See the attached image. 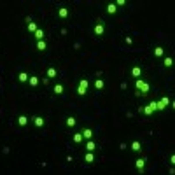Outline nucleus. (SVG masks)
Returning <instances> with one entry per match:
<instances>
[{"label": "nucleus", "mask_w": 175, "mask_h": 175, "mask_svg": "<svg viewBox=\"0 0 175 175\" xmlns=\"http://www.w3.org/2000/svg\"><path fill=\"white\" fill-rule=\"evenodd\" d=\"M135 86H137V90H138V95L142 93V95H147L149 91H151V86L144 81V79H137L135 81Z\"/></svg>", "instance_id": "obj_1"}, {"label": "nucleus", "mask_w": 175, "mask_h": 175, "mask_svg": "<svg viewBox=\"0 0 175 175\" xmlns=\"http://www.w3.org/2000/svg\"><path fill=\"white\" fill-rule=\"evenodd\" d=\"M88 88H90L88 79H81V81H79V86H77V95H79V96H84V95L88 93Z\"/></svg>", "instance_id": "obj_2"}, {"label": "nucleus", "mask_w": 175, "mask_h": 175, "mask_svg": "<svg viewBox=\"0 0 175 175\" xmlns=\"http://www.w3.org/2000/svg\"><path fill=\"white\" fill-rule=\"evenodd\" d=\"M168 103H170L168 96H163L161 100H158V102H156V107H158V111H165V109L168 107Z\"/></svg>", "instance_id": "obj_3"}, {"label": "nucleus", "mask_w": 175, "mask_h": 175, "mask_svg": "<svg viewBox=\"0 0 175 175\" xmlns=\"http://www.w3.org/2000/svg\"><path fill=\"white\" fill-rule=\"evenodd\" d=\"M93 32H95V35H98V37H102V35L105 33V25L102 23V21H98V23L95 25V28H93Z\"/></svg>", "instance_id": "obj_4"}, {"label": "nucleus", "mask_w": 175, "mask_h": 175, "mask_svg": "<svg viewBox=\"0 0 175 175\" xmlns=\"http://www.w3.org/2000/svg\"><path fill=\"white\" fill-rule=\"evenodd\" d=\"M32 121H33V124H35L37 128H42L44 124H46V119L40 117V116H33V117H32Z\"/></svg>", "instance_id": "obj_5"}, {"label": "nucleus", "mask_w": 175, "mask_h": 175, "mask_svg": "<svg viewBox=\"0 0 175 175\" xmlns=\"http://www.w3.org/2000/svg\"><path fill=\"white\" fill-rule=\"evenodd\" d=\"M81 135H82V138H86V140H91V138H93V130H91V128H84V130L81 131Z\"/></svg>", "instance_id": "obj_6"}, {"label": "nucleus", "mask_w": 175, "mask_h": 175, "mask_svg": "<svg viewBox=\"0 0 175 175\" xmlns=\"http://www.w3.org/2000/svg\"><path fill=\"white\" fill-rule=\"evenodd\" d=\"M69 14H70L69 7H60V9H58V16H60L61 19H67V18H69Z\"/></svg>", "instance_id": "obj_7"}, {"label": "nucleus", "mask_w": 175, "mask_h": 175, "mask_svg": "<svg viewBox=\"0 0 175 175\" xmlns=\"http://www.w3.org/2000/svg\"><path fill=\"white\" fill-rule=\"evenodd\" d=\"M56 75H58L56 67H49V69H47V72H46V79H54Z\"/></svg>", "instance_id": "obj_8"}, {"label": "nucleus", "mask_w": 175, "mask_h": 175, "mask_svg": "<svg viewBox=\"0 0 175 175\" xmlns=\"http://www.w3.org/2000/svg\"><path fill=\"white\" fill-rule=\"evenodd\" d=\"M144 166H145V159H144V158H138V159L135 161V168L142 173V172H144Z\"/></svg>", "instance_id": "obj_9"}, {"label": "nucleus", "mask_w": 175, "mask_h": 175, "mask_svg": "<svg viewBox=\"0 0 175 175\" xmlns=\"http://www.w3.org/2000/svg\"><path fill=\"white\" fill-rule=\"evenodd\" d=\"M84 147H86V151H88V152H93V151H96V144H95L93 140H88Z\"/></svg>", "instance_id": "obj_10"}, {"label": "nucleus", "mask_w": 175, "mask_h": 175, "mask_svg": "<svg viewBox=\"0 0 175 175\" xmlns=\"http://www.w3.org/2000/svg\"><path fill=\"white\" fill-rule=\"evenodd\" d=\"M131 75L137 77V79H140V75H142V69L138 67V65H135V67L131 69Z\"/></svg>", "instance_id": "obj_11"}, {"label": "nucleus", "mask_w": 175, "mask_h": 175, "mask_svg": "<svg viewBox=\"0 0 175 175\" xmlns=\"http://www.w3.org/2000/svg\"><path fill=\"white\" fill-rule=\"evenodd\" d=\"M75 123H77V119H75L74 116H69L67 119H65V124H67L69 128H74V126H75Z\"/></svg>", "instance_id": "obj_12"}, {"label": "nucleus", "mask_w": 175, "mask_h": 175, "mask_svg": "<svg viewBox=\"0 0 175 175\" xmlns=\"http://www.w3.org/2000/svg\"><path fill=\"white\" fill-rule=\"evenodd\" d=\"M53 91H54L56 95H63V93H65V88H63V84H60V82H58V84H54Z\"/></svg>", "instance_id": "obj_13"}, {"label": "nucleus", "mask_w": 175, "mask_h": 175, "mask_svg": "<svg viewBox=\"0 0 175 175\" xmlns=\"http://www.w3.org/2000/svg\"><path fill=\"white\" fill-rule=\"evenodd\" d=\"M28 84H30L32 88H37V86H39V77H37V75H30V77H28Z\"/></svg>", "instance_id": "obj_14"}, {"label": "nucleus", "mask_w": 175, "mask_h": 175, "mask_svg": "<svg viewBox=\"0 0 175 175\" xmlns=\"http://www.w3.org/2000/svg\"><path fill=\"white\" fill-rule=\"evenodd\" d=\"M131 151L140 152V151H142V144H140L138 140H133V142H131Z\"/></svg>", "instance_id": "obj_15"}, {"label": "nucleus", "mask_w": 175, "mask_h": 175, "mask_svg": "<svg viewBox=\"0 0 175 175\" xmlns=\"http://www.w3.org/2000/svg\"><path fill=\"white\" fill-rule=\"evenodd\" d=\"M84 161L86 163H95V154H93V152H86V154H84Z\"/></svg>", "instance_id": "obj_16"}, {"label": "nucleus", "mask_w": 175, "mask_h": 175, "mask_svg": "<svg viewBox=\"0 0 175 175\" xmlns=\"http://www.w3.org/2000/svg\"><path fill=\"white\" fill-rule=\"evenodd\" d=\"M18 124H19V126H26V124H28V117H26L25 114H21V116L18 117Z\"/></svg>", "instance_id": "obj_17"}, {"label": "nucleus", "mask_w": 175, "mask_h": 175, "mask_svg": "<svg viewBox=\"0 0 175 175\" xmlns=\"http://www.w3.org/2000/svg\"><path fill=\"white\" fill-rule=\"evenodd\" d=\"M28 77H30V75H28L26 72H19V74H18V81H19V82H28Z\"/></svg>", "instance_id": "obj_18"}, {"label": "nucleus", "mask_w": 175, "mask_h": 175, "mask_svg": "<svg viewBox=\"0 0 175 175\" xmlns=\"http://www.w3.org/2000/svg\"><path fill=\"white\" fill-rule=\"evenodd\" d=\"M103 86H105L103 79H96V81H95V90H96V91H102V90H103Z\"/></svg>", "instance_id": "obj_19"}, {"label": "nucleus", "mask_w": 175, "mask_h": 175, "mask_svg": "<svg viewBox=\"0 0 175 175\" xmlns=\"http://www.w3.org/2000/svg\"><path fill=\"white\" fill-rule=\"evenodd\" d=\"M44 35H46V33H44L42 28H37V30H35V39H37V42H39V40H44Z\"/></svg>", "instance_id": "obj_20"}, {"label": "nucleus", "mask_w": 175, "mask_h": 175, "mask_svg": "<svg viewBox=\"0 0 175 175\" xmlns=\"http://www.w3.org/2000/svg\"><path fill=\"white\" fill-rule=\"evenodd\" d=\"M46 49H47L46 40H39V42H37V51H46Z\"/></svg>", "instance_id": "obj_21"}, {"label": "nucleus", "mask_w": 175, "mask_h": 175, "mask_svg": "<svg viewBox=\"0 0 175 175\" xmlns=\"http://www.w3.org/2000/svg\"><path fill=\"white\" fill-rule=\"evenodd\" d=\"M140 111H142V112H144L145 116H152V114H154V111H152V109H151V105H145V107H142Z\"/></svg>", "instance_id": "obj_22"}, {"label": "nucleus", "mask_w": 175, "mask_h": 175, "mask_svg": "<svg viewBox=\"0 0 175 175\" xmlns=\"http://www.w3.org/2000/svg\"><path fill=\"white\" fill-rule=\"evenodd\" d=\"M26 21H28V32H33V33H35V30H37V25L33 23V21H32L30 18H26Z\"/></svg>", "instance_id": "obj_23"}, {"label": "nucleus", "mask_w": 175, "mask_h": 175, "mask_svg": "<svg viewBox=\"0 0 175 175\" xmlns=\"http://www.w3.org/2000/svg\"><path fill=\"white\" fill-rule=\"evenodd\" d=\"M107 12H109V14H116V12H117L116 4H109V5H107Z\"/></svg>", "instance_id": "obj_24"}, {"label": "nucleus", "mask_w": 175, "mask_h": 175, "mask_svg": "<svg viewBox=\"0 0 175 175\" xmlns=\"http://www.w3.org/2000/svg\"><path fill=\"white\" fill-rule=\"evenodd\" d=\"M165 54V49L161 47V46H158V47H154V56H158V58H161Z\"/></svg>", "instance_id": "obj_25"}, {"label": "nucleus", "mask_w": 175, "mask_h": 175, "mask_svg": "<svg viewBox=\"0 0 175 175\" xmlns=\"http://www.w3.org/2000/svg\"><path fill=\"white\" fill-rule=\"evenodd\" d=\"M163 65H165V67H166V69H170V67H172V65H173V60H172L170 56H166V58L163 60Z\"/></svg>", "instance_id": "obj_26"}, {"label": "nucleus", "mask_w": 175, "mask_h": 175, "mask_svg": "<svg viewBox=\"0 0 175 175\" xmlns=\"http://www.w3.org/2000/svg\"><path fill=\"white\" fill-rule=\"evenodd\" d=\"M82 140H84V138H82L81 133H75V135H74V142H75V144H81Z\"/></svg>", "instance_id": "obj_27"}, {"label": "nucleus", "mask_w": 175, "mask_h": 175, "mask_svg": "<svg viewBox=\"0 0 175 175\" xmlns=\"http://www.w3.org/2000/svg\"><path fill=\"white\" fill-rule=\"evenodd\" d=\"M149 105H151V109H152V111H154V112L158 111V107H156V102H154V100H152V102H151Z\"/></svg>", "instance_id": "obj_28"}, {"label": "nucleus", "mask_w": 175, "mask_h": 175, "mask_svg": "<svg viewBox=\"0 0 175 175\" xmlns=\"http://www.w3.org/2000/svg\"><path fill=\"white\" fill-rule=\"evenodd\" d=\"M124 4H126V0H117V2H116V7H117V5H124Z\"/></svg>", "instance_id": "obj_29"}]
</instances>
